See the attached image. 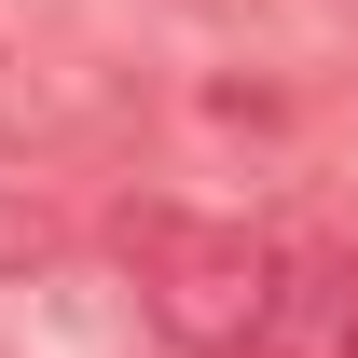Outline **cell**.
Instances as JSON below:
<instances>
[{
    "label": "cell",
    "instance_id": "cell-1",
    "mask_svg": "<svg viewBox=\"0 0 358 358\" xmlns=\"http://www.w3.org/2000/svg\"><path fill=\"white\" fill-rule=\"evenodd\" d=\"M138 248V289H152V317H166V345L193 358H234L275 331V289H289V262H275L248 221H193V207H138L124 221Z\"/></svg>",
    "mask_w": 358,
    "mask_h": 358
},
{
    "label": "cell",
    "instance_id": "cell-2",
    "mask_svg": "<svg viewBox=\"0 0 358 358\" xmlns=\"http://www.w3.org/2000/svg\"><path fill=\"white\" fill-rule=\"evenodd\" d=\"M275 317H289V331H317L331 358H358V262H289Z\"/></svg>",
    "mask_w": 358,
    "mask_h": 358
},
{
    "label": "cell",
    "instance_id": "cell-3",
    "mask_svg": "<svg viewBox=\"0 0 358 358\" xmlns=\"http://www.w3.org/2000/svg\"><path fill=\"white\" fill-rule=\"evenodd\" d=\"M234 358H331V345H317V331H289V317H275L262 345H234Z\"/></svg>",
    "mask_w": 358,
    "mask_h": 358
}]
</instances>
